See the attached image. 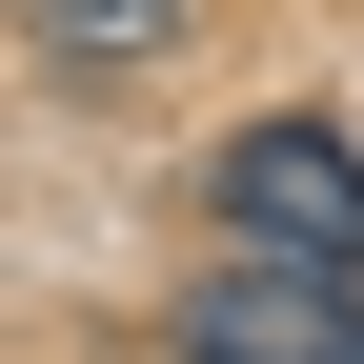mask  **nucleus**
<instances>
[{
	"label": "nucleus",
	"mask_w": 364,
	"mask_h": 364,
	"mask_svg": "<svg viewBox=\"0 0 364 364\" xmlns=\"http://www.w3.org/2000/svg\"><path fill=\"white\" fill-rule=\"evenodd\" d=\"M203 203L243 223V263H344L364 284V162L324 142V122H243V142L203 162Z\"/></svg>",
	"instance_id": "1"
},
{
	"label": "nucleus",
	"mask_w": 364,
	"mask_h": 364,
	"mask_svg": "<svg viewBox=\"0 0 364 364\" xmlns=\"http://www.w3.org/2000/svg\"><path fill=\"white\" fill-rule=\"evenodd\" d=\"M162 344L182 364H364V284L344 263H203Z\"/></svg>",
	"instance_id": "2"
},
{
	"label": "nucleus",
	"mask_w": 364,
	"mask_h": 364,
	"mask_svg": "<svg viewBox=\"0 0 364 364\" xmlns=\"http://www.w3.org/2000/svg\"><path fill=\"white\" fill-rule=\"evenodd\" d=\"M21 41H41L61 81H122V61H162V41H182V0H21Z\"/></svg>",
	"instance_id": "3"
}]
</instances>
